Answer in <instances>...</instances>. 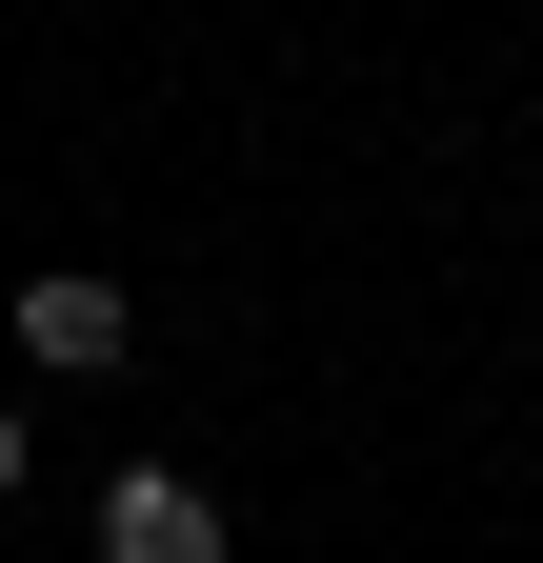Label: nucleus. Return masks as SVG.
I'll list each match as a JSON object with an SVG mask.
<instances>
[{
	"label": "nucleus",
	"instance_id": "nucleus-2",
	"mask_svg": "<svg viewBox=\"0 0 543 563\" xmlns=\"http://www.w3.org/2000/svg\"><path fill=\"white\" fill-rule=\"evenodd\" d=\"M21 342H41V363H121V282H81V262L21 282Z\"/></svg>",
	"mask_w": 543,
	"mask_h": 563
},
{
	"label": "nucleus",
	"instance_id": "nucleus-1",
	"mask_svg": "<svg viewBox=\"0 0 543 563\" xmlns=\"http://www.w3.org/2000/svg\"><path fill=\"white\" fill-rule=\"evenodd\" d=\"M101 563H222V504H201V483H121V504H101Z\"/></svg>",
	"mask_w": 543,
	"mask_h": 563
},
{
	"label": "nucleus",
	"instance_id": "nucleus-3",
	"mask_svg": "<svg viewBox=\"0 0 543 563\" xmlns=\"http://www.w3.org/2000/svg\"><path fill=\"white\" fill-rule=\"evenodd\" d=\"M0 483H21V402H0Z\"/></svg>",
	"mask_w": 543,
	"mask_h": 563
}]
</instances>
